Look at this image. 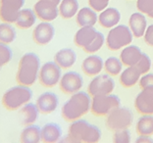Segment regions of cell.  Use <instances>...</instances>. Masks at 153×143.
<instances>
[{
	"instance_id": "obj_29",
	"label": "cell",
	"mask_w": 153,
	"mask_h": 143,
	"mask_svg": "<svg viewBox=\"0 0 153 143\" xmlns=\"http://www.w3.org/2000/svg\"><path fill=\"white\" fill-rule=\"evenodd\" d=\"M135 130L138 135H148L153 134V116L152 115H143L137 120Z\"/></svg>"
},
{
	"instance_id": "obj_40",
	"label": "cell",
	"mask_w": 153,
	"mask_h": 143,
	"mask_svg": "<svg viewBox=\"0 0 153 143\" xmlns=\"http://www.w3.org/2000/svg\"><path fill=\"white\" fill-rule=\"evenodd\" d=\"M135 142L137 143H142V142H144V143H153V139L150 137V136H148V135H140V137H137V139L135 140Z\"/></svg>"
},
{
	"instance_id": "obj_12",
	"label": "cell",
	"mask_w": 153,
	"mask_h": 143,
	"mask_svg": "<svg viewBox=\"0 0 153 143\" xmlns=\"http://www.w3.org/2000/svg\"><path fill=\"white\" fill-rule=\"evenodd\" d=\"M134 108L140 115H153V86L142 88L135 97Z\"/></svg>"
},
{
	"instance_id": "obj_5",
	"label": "cell",
	"mask_w": 153,
	"mask_h": 143,
	"mask_svg": "<svg viewBox=\"0 0 153 143\" xmlns=\"http://www.w3.org/2000/svg\"><path fill=\"white\" fill-rule=\"evenodd\" d=\"M134 34L131 29L125 25H119L110 30L106 38V45L109 50L117 51L133 41Z\"/></svg>"
},
{
	"instance_id": "obj_27",
	"label": "cell",
	"mask_w": 153,
	"mask_h": 143,
	"mask_svg": "<svg viewBox=\"0 0 153 143\" xmlns=\"http://www.w3.org/2000/svg\"><path fill=\"white\" fill-rule=\"evenodd\" d=\"M20 141L23 143H38L41 141V128L36 124H30L21 132Z\"/></svg>"
},
{
	"instance_id": "obj_20",
	"label": "cell",
	"mask_w": 153,
	"mask_h": 143,
	"mask_svg": "<svg viewBox=\"0 0 153 143\" xmlns=\"http://www.w3.org/2000/svg\"><path fill=\"white\" fill-rule=\"evenodd\" d=\"M121 20V13L119 10L113 7H109V8L104 9L101 12V14L98 17L99 25L104 29H110L120 22Z\"/></svg>"
},
{
	"instance_id": "obj_36",
	"label": "cell",
	"mask_w": 153,
	"mask_h": 143,
	"mask_svg": "<svg viewBox=\"0 0 153 143\" xmlns=\"http://www.w3.org/2000/svg\"><path fill=\"white\" fill-rule=\"evenodd\" d=\"M137 8L140 13L149 17L153 13V0H137Z\"/></svg>"
},
{
	"instance_id": "obj_16",
	"label": "cell",
	"mask_w": 153,
	"mask_h": 143,
	"mask_svg": "<svg viewBox=\"0 0 153 143\" xmlns=\"http://www.w3.org/2000/svg\"><path fill=\"white\" fill-rule=\"evenodd\" d=\"M97 33H98V30L93 26L82 27L75 34L74 42L78 47H81L83 49L94 40Z\"/></svg>"
},
{
	"instance_id": "obj_28",
	"label": "cell",
	"mask_w": 153,
	"mask_h": 143,
	"mask_svg": "<svg viewBox=\"0 0 153 143\" xmlns=\"http://www.w3.org/2000/svg\"><path fill=\"white\" fill-rule=\"evenodd\" d=\"M78 0H62L59 5V15L63 19H71L78 13Z\"/></svg>"
},
{
	"instance_id": "obj_10",
	"label": "cell",
	"mask_w": 153,
	"mask_h": 143,
	"mask_svg": "<svg viewBox=\"0 0 153 143\" xmlns=\"http://www.w3.org/2000/svg\"><path fill=\"white\" fill-rule=\"evenodd\" d=\"M25 5V0H0V20L5 23H15Z\"/></svg>"
},
{
	"instance_id": "obj_2",
	"label": "cell",
	"mask_w": 153,
	"mask_h": 143,
	"mask_svg": "<svg viewBox=\"0 0 153 143\" xmlns=\"http://www.w3.org/2000/svg\"><path fill=\"white\" fill-rule=\"evenodd\" d=\"M40 70V59L36 53L29 52L20 59L16 82L18 84L32 86L38 79Z\"/></svg>"
},
{
	"instance_id": "obj_11",
	"label": "cell",
	"mask_w": 153,
	"mask_h": 143,
	"mask_svg": "<svg viewBox=\"0 0 153 143\" xmlns=\"http://www.w3.org/2000/svg\"><path fill=\"white\" fill-rule=\"evenodd\" d=\"M83 85L82 76L76 72H67L61 76L59 82L61 91L65 94H74L81 90Z\"/></svg>"
},
{
	"instance_id": "obj_8",
	"label": "cell",
	"mask_w": 153,
	"mask_h": 143,
	"mask_svg": "<svg viewBox=\"0 0 153 143\" xmlns=\"http://www.w3.org/2000/svg\"><path fill=\"white\" fill-rule=\"evenodd\" d=\"M62 72L61 67L57 63L46 62L40 67L39 75H38V81L43 87H54L58 84L61 79Z\"/></svg>"
},
{
	"instance_id": "obj_23",
	"label": "cell",
	"mask_w": 153,
	"mask_h": 143,
	"mask_svg": "<svg viewBox=\"0 0 153 143\" xmlns=\"http://www.w3.org/2000/svg\"><path fill=\"white\" fill-rule=\"evenodd\" d=\"M142 52L140 48L137 45H128L122 50L120 54V60L123 63V65L130 67L134 66L141 57Z\"/></svg>"
},
{
	"instance_id": "obj_15",
	"label": "cell",
	"mask_w": 153,
	"mask_h": 143,
	"mask_svg": "<svg viewBox=\"0 0 153 143\" xmlns=\"http://www.w3.org/2000/svg\"><path fill=\"white\" fill-rule=\"evenodd\" d=\"M36 106L39 112L43 115L53 113L59 105V98L54 92H44L38 96L36 100Z\"/></svg>"
},
{
	"instance_id": "obj_6",
	"label": "cell",
	"mask_w": 153,
	"mask_h": 143,
	"mask_svg": "<svg viewBox=\"0 0 153 143\" xmlns=\"http://www.w3.org/2000/svg\"><path fill=\"white\" fill-rule=\"evenodd\" d=\"M119 107H121V100L117 95H96L93 96L91 100L90 111L96 117H107L112 111Z\"/></svg>"
},
{
	"instance_id": "obj_33",
	"label": "cell",
	"mask_w": 153,
	"mask_h": 143,
	"mask_svg": "<svg viewBox=\"0 0 153 143\" xmlns=\"http://www.w3.org/2000/svg\"><path fill=\"white\" fill-rule=\"evenodd\" d=\"M13 51L9 44L0 42V69L12 60Z\"/></svg>"
},
{
	"instance_id": "obj_35",
	"label": "cell",
	"mask_w": 153,
	"mask_h": 143,
	"mask_svg": "<svg viewBox=\"0 0 153 143\" xmlns=\"http://www.w3.org/2000/svg\"><path fill=\"white\" fill-rule=\"evenodd\" d=\"M113 142L115 143H130L131 142V133L128 128L119 130L114 132Z\"/></svg>"
},
{
	"instance_id": "obj_13",
	"label": "cell",
	"mask_w": 153,
	"mask_h": 143,
	"mask_svg": "<svg viewBox=\"0 0 153 143\" xmlns=\"http://www.w3.org/2000/svg\"><path fill=\"white\" fill-rule=\"evenodd\" d=\"M33 11L37 18L42 22L54 21L59 15L58 5L47 0H38L33 6Z\"/></svg>"
},
{
	"instance_id": "obj_41",
	"label": "cell",
	"mask_w": 153,
	"mask_h": 143,
	"mask_svg": "<svg viewBox=\"0 0 153 143\" xmlns=\"http://www.w3.org/2000/svg\"><path fill=\"white\" fill-rule=\"evenodd\" d=\"M47 1H50V2H52V3H54V4H56V5H60V3H61V1L62 0H47Z\"/></svg>"
},
{
	"instance_id": "obj_30",
	"label": "cell",
	"mask_w": 153,
	"mask_h": 143,
	"mask_svg": "<svg viewBox=\"0 0 153 143\" xmlns=\"http://www.w3.org/2000/svg\"><path fill=\"white\" fill-rule=\"evenodd\" d=\"M17 33L15 27L10 23H0V42L10 44L16 39Z\"/></svg>"
},
{
	"instance_id": "obj_34",
	"label": "cell",
	"mask_w": 153,
	"mask_h": 143,
	"mask_svg": "<svg viewBox=\"0 0 153 143\" xmlns=\"http://www.w3.org/2000/svg\"><path fill=\"white\" fill-rule=\"evenodd\" d=\"M134 67L138 70V72L140 73V75H145L149 72V70L151 69V60L148 57L147 54L142 53L140 59L138 62L134 65Z\"/></svg>"
},
{
	"instance_id": "obj_22",
	"label": "cell",
	"mask_w": 153,
	"mask_h": 143,
	"mask_svg": "<svg viewBox=\"0 0 153 143\" xmlns=\"http://www.w3.org/2000/svg\"><path fill=\"white\" fill-rule=\"evenodd\" d=\"M76 61V52L71 48H63L59 50L54 56V62L60 66L61 69L67 70L72 68Z\"/></svg>"
},
{
	"instance_id": "obj_7",
	"label": "cell",
	"mask_w": 153,
	"mask_h": 143,
	"mask_svg": "<svg viewBox=\"0 0 153 143\" xmlns=\"http://www.w3.org/2000/svg\"><path fill=\"white\" fill-rule=\"evenodd\" d=\"M133 121L134 115L130 108L119 107L107 116L106 127L112 131L125 130V128H128L131 127Z\"/></svg>"
},
{
	"instance_id": "obj_19",
	"label": "cell",
	"mask_w": 153,
	"mask_h": 143,
	"mask_svg": "<svg viewBox=\"0 0 153 143\" xmlns=\"http://www.w3.org/2000/svg\"><path fill=\"white\" fill-rule=\"evenodd\" d=\"M128 25H130V29L131 33L134 34V37L140 38L144 36V33L146 30V18L142 13L137 12L131 14L128 20Z\"/></svg>"
},
{
	"instance_id": "obj_32",
	"label": "cell",
	"mask_w": 153,
	"mask_h": 143,
	"mask_svg": "<svg viewBox=\"0 0 153 143\" xmlns=\"http://www.w3.org/2000/svg\"><path fill=\"white\" fill-rule=\"evenodd\" d=\"M104 41H105V37H104V34L98 31L97 33V36L94 38V40L90 43L88 46H86L83 48L85 53H88V54H92V53H95V52L98 51L100 48L103 46L104 44Z\"/></svg>"
},
{
	"instance_id": "obj_18",
	"label": "cell",
	"mask_w": 153,
	"mask_h": 143,
	"mask_svg": "<svg viewBox=\"0 0 153 143\" xmlns=\"http://www.w3.org/2000/svg\"><path fill=\"white\" fill-rule=\"evenodd\" d=\"M39 110L36 106V104L33 103H27L22 108H20L19 116L21 124L23 125H30L33 124L38 119V115H39Z\"/></svg>"
},
{
	"instance_id": "obj_9",
	"label": "cell",
	"mask_w": 153,
	"mask_h": 143,
	"mask_svg": "<svg viewBox=\"0 0 153 143\" xmlns=\"http://www.w3.org/2000/svg\"><path fill=\"white\" fill-rule=\"evenodd\" d=\"M115 82L110 75H97L91 79L88 86V92L90 96L107 95L113 92Z\"/></svg>"
},
{
	"instance_id": "obj_21",
	"label": "cell",
	"mask_w": 153,
	"mask_h": 143,
	"mask_svg": "<svg viewBox=\"0 0 153 143\" xmlns=\"http://www.w3.org/2000/svg\"><path fill=\"white\" fill-rule=\"evenodd\" d=\"M62 128L56 123H48L41 128V141L44 143H55L60 141Z\"/></svg>"
},
{
	"instance_id": "obj_42",
	"label": "cell",
	"mask_w": 153,
	"mask_h": 143,
	"mask_svg": "<svg viewBox=\"0 0 153 143\" xmlns=\"http://www.w3.org/2000/svg\"><path fill=\"white\" fill-rule=\"evenodd\" d=\"M149 18H152V19H153V13L151 14V15H150V16H149Z\"/></svg>"
},
{
	"instance_id": "obj_39",
	"label": "cell",
	"mask_w": 153,
	"mask_h": 143,
	"mask_svg": "<svg viewBox=\"0 0 153 143\" xmlns=\"http://www.w3.org/2000/svg\"><path fill=\"white\" fill-rule=\"evenodd\" d=\"M143 36L145 43L149 46H153V25H150L148 27H146Z\"/></svg>"
},
{
	"instance_id": "obj_24",
	"label": "cell",
	"mask_w": 153,
	"mask_h": 143,
	"mask_svg": "<svg viewBox=\"0 0 153 143\" xmlns=\"http://www.w3.org/2000/svg\"><path fill=\"white\" fill-rule=\"evenodd\" d=\"M97 14L90 7H83L76 14V22L79 27L94 26L97 22Z\"/></svg>"
},
{
	"instance_id": "obj_14",
	"label": "cell",
	"mask_w": 153,
	"mask_h": 143,
	"mask_svg": "<svg viewBox=\"0 0 153 143\" xmlns=\"http://www.w3.org/2000/svg\"><path fill=\"white\" fill-rule=\"evenodd\" d=\"M55 29L49 22H41L34 27L33 39L38 45H46L53 39Z\"/></svg>"
},
{
	"instance_id": "obj_3",
	"label": "cell",
	"mask_w": 153,
	"mask_h": 143,
	"mask_svg": "<svg viewBox=\"0 0 153 143\" xmlns=\"http://www.w3.org/2000/svg\"><path fill=\"white\" fill-rule=\"evenodd\" d=\"M91 107V99L85 91H78L72 94L71 98L62 107L61 114L65 121L74 122L88 113Z\"/></svg>"
},
{
	"instance_id": "obj_17",
	"label": "cell",
	"mask_w": 153,
	"mask_h": 143,
	"mask_svg": "<svg viewBox=\"0 0 153 143\" xmlns=\"http://www.w3.org/2000/svg\"><path fill=\"white\" fill-rule=\"evenodd\" d=\"M104 63L101 57L97 56V55H90L88 58L83 60L82 64V70L85 73V76H95L99 75V73L103 70Z\"/></svg>"
},
{
	"instance_id": "obj_25",
	"label": "cell",
	"mask_w": 153,
	"mask_h": 143,
	"mask_svg": "<svg viewBox=\"0 0 153 143\" xmlns=\"http://www.w3.org/2000/svg\"><path fill=\"white\" fill-rule=\"evenodd\" d=\"M140 73L138 72V70L134 67V66H130L127 69H125V71L120 76V83L123 87H133L134 84L140 82Z\"/></svg>"
},
{
	"instance_id": "obj_31",
	"label": "cell",
	"mask_w": 153,
	"mask_h": 143,
	"mask_svg": "<svg viewBox=\"0 0 153 143\" xmlns=\"http://www.w3.org/2000/svg\"><path fill=\"white\" fill-rule=\"evenodd\" d=\"M123 69V63L116 57H109L104 62V70L112 76H117Z\"/></svg>"
},
{
	"instance_id": "obj_1",
	"label": "cell",
	"mask_w": 153,
	"mask_h": 143,
	"mask_svg": "<svg viewBox=\"0 0 153 143\" xmlns=\"http://www.w3.org/2000/svg\"><path fill=\"white\" fill-rule=\"evenodd\" d=\"M101 138V130L98 127L89 124L88 121L78 119L69 127V133L66 137L67 142L96 143ZM63 141V142H64Z\"/></svg>"
},
{
	"instance_id": "obj_38",
	"label": "cell",
	"mask_w": 153,
	"mask_h": 143,
	"mask_svg": "<svg viewBox=\"0 0 153 143\" xmlns=\"http://www.w3.org/2000/svg\"><path fill=\"white\" fill-rule=\"evenodd\" d=\"M138 85L142 89L147 86H153V74H145L140 79Z\"/></svg>"
},
{
	"instance_id": "obj_4",
	"label": "cell",
	"mask_w": 153,
	"mask_h": 143,
	"mask_svg": "<svg viewBox=\"0 0 153 143\" xmlns=\"http://www.w3.org/2000/svg\"><path fill=\"white\" fill-rule=\"evenodd\" d=\"M33 98V90L30 86L18 84L7 89L2 96V105L8 111H16L29 103Z\"/></svg>"
},
{
	"instance_id": "obj_26",
	"label": "cell",
	"mask_w": 153,
	"mask_h": 143,
	"mask_svg": "<svg viewBox=\"0 0 153 143\" xmlns=\"http://www.w3.org/2000/svg\"><path fill=\"white\" fill-rule=\"evenodd\" d=\"M36 21V15L33 9L23 8L21 10L18 19L15 22V25L18 29L27 30L32 27Z\"/></svg>"
},
{
	"instance_id": "obj_37",
	"label": "cell",
	"mask_w": 153,
	"mask_h": 143,
	"mask_svg": "<svg viewBox=\"0 0 153 143\" xmlns=\"http://www.w3.org/2000/svg\"><path fill=\"white\" fill-rule=\"evenodd\" d=\"M110 0H88V5L96 12H101L107 8Z\"/></svg>"
}]
</instances>
